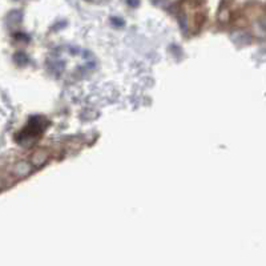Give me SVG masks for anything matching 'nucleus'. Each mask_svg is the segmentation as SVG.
Masks as SVG:
<instances>
[{
  "label": "nucleus",
  "mask_w": 266,
  "mask_h": 266,
  "mask_svg": "<svg viewBox=\"0 0 266 266\" xmlns=\"http://www.w3.org/2000/svg\"><path fill=\"white\" fill-rule=\"evenodd\" d=\"M31 170H32V168H31V165H29L28 162L20 161V162H18V164L15 165L14 173L18 176V177H26V176L31 173Z\"/></svg>",
  "instance_id": "obj_1"
},
{
  "label": "nucleus",
  "mask_w": 266,
  "mask_h": 266,
  "mask_svg": "<svg viewBox=\"0 0 266 266\" xmlns=\"http://www.w3.org/2000/svg\"><path fill=\"white\" fill-rule=\"evenodd\" d=\"M47 160H48V155H47L44 151L36 152V153L32 156V164L36 166L43 165Z\"/></svg>",
  "instance_id": "obj_2"
},
{
  "label": "nucleus",
  "mask_w": 266,
  "mask_h": 266,
  "mask_svg": "<svg viewBox=\"0 0 266 266\" xmlns=\"http://www.w3.org/2000/svg\"><path fill=\"white\" fill-rule=\"evenodd\" d=\"M127 1H128V4L132 5V7H137L138 3H140L138 0H127Z\"/></svg>",
  "instance_id": "obj_4"
},
{
  "label": "nucleus",
  "mask_w": 266,
  "mask_h": 266,
  "mask_svg": "<svg viewBox=\"0 0 266 266\" xmlns=\"http://www.w3.org/2000/svg\"><path fill=\"white\" fill-rule=\"evenodd\" d=\"M1 186H3V181L0 180V188H1Z\"/></svg>",
  "instance_id": "obj_5"
},
{
  "label": "nucleus",
  "mask_w": 266,
  "mask_h": 266,
  "mask_svg": "<svg viewBox=\"0 0 266 266\" xmlns=\"http://www.w3.org/2000/svg\"><path fill=\"white\" fill-rule=\"evenodd\" d=\"M27 56H26V53H16L15 55V61L18 63L19 65H23L27 63Z\"/></svg>",
  "instance_id": "obj_3"
}]
</instances>
